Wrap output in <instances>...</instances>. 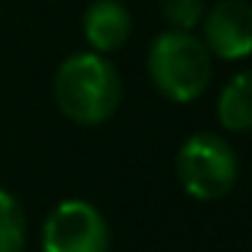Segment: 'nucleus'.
Instances as JSON below:
<instances>
[{
    "mask_svg": "<svg viewBox=\"0 0 252 252\" xmlns=\"http://www.w3.org/2000/svg\"><path fill=\"white\" fill-rule=\"evenodd\" d=\"M54 101L74 125H104L122 104L119 68L95 51L71 54L54 74Z\"/></svg>",
    "mask_w": 252,
    "mask_h": 252,
    "instance_id": "obj_1",
    "label": "nucleus"
},
{
    "mask_svg": "<svg viewBox=\"0 0 252 252\" xmlns=\"http://www.w3.org/2000/svg\"><path fill=\"white\" fill-rule=\"evenodd\" d=\"M146 65H149V77L155 89L175 104L196 101L208 89L211 74H214L208 48L202 45L199 36L187 30L160 33L149 48Z\"/></svg>",
    "mask_w": 252,
    "mask_h": 252,
    "instance_id": "obj_2",
    "label": "nucleus"
},
{
    "mask_svg": "<svg viewBox=\"0 0 252 252\" xmlns=\"http://www.w3.org/2000/svg\"><path fill=\"white\" fill-rule=\"evenodd\" d=\"M175 175L187 196L199 202H217L225 199L240 175L237 152L220 137V134H193L178 149L175 158Z\"/></svg>",
    "mask_w": 252,
    "mask_h": 252,
    "instance_id": "obj_3",
    "label": "nucleus"
},
{
    "mask_svg": "<svg viewBox=\"0 0 252 252\" xmlns=\"http://www.w3.org/2000/svg\"><path fill=\"white\" fill-rule=\"evenodd\" d=\"M42 252H110V225L92 202L65 199L42 225Z\"/></svg>",
    "mask_w": 252,
    "mask_h": 252,
    "instance_id": "obj_4",
    "label": "nucleus"
},
{
    "mask_svg": "<svg viewBox=\"0 0 252 252\" xmlns=\"http://www.w3.org/2000/svg\"><path fill=\"white\" fill-rule=\"evenodd\" d=\"M202 30V45L220 60H246L252 51V9L246 0H220L205 9Z\"/></svg>",
    "mask_w": 252,
    "mask_h": 252,
    "instance_id": "obj_5",
    "label": "nucleus"
},
{
    "mask_svg": "<svg viewBox=\"0 0 252 252\" xmlns=\"http://www.w3.org/2000/svg\"><path fill=\"white\" fill-rule=\"evenodd\" d=\"M134 15L122 0H92L83 12V36L95 54H113L128 45Z\"/></svg>",
    "mask_w": 252,
    "mask_h": 252,
    "instance_id": "obj_6",
    "label": "nucleus"
},
{
    "mask_svg": "<svg viewBox=\"0 0 252 252\" xmlns=\"http://www.w3.org/2000/svg\"><path fill=\"white\" fill-rule=\"evenodd\" d=\"M217 119L225 131L231 134H246L252 128V98H249V74L240 71L234 74L217 101Z\"/></svg>",
    "mask_w": 252,
    "mask_h": 252,
    "instance_id": "obj_7",
    "label": "nucleus"
},
{
    "mask_svg": "<svg viewBox=\"0 0 252 252\" xmlns=\"http://www.w3.org/2000/svg\"><path fill=\"white\" fill-rule=\"evenodd\" d=\"M27 246V217L21 202L0 187V252H24Z\"/></svg>",
    "mask_w": 252,
    "mask_h": 252,
    "instance_id": "obj_8",
    "label": "nucleus"
},
{
    "mask_svg": "<svg viewBox=\"0 0 252 252\" xmlns=\"http://www.w3.org/2000/svg\"><path fill=\"white\" fill-rule=\"evenodd\" d=\"M163 18L169 21V30H187L193 33L205 18V0H163Z\"/></svg>",
    "mask_w": 252,
    "mask_h": 252,
    "instance_id": "obj_9",
    "label": "nucleus"
}]
</instances>
